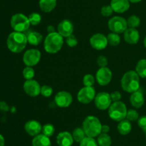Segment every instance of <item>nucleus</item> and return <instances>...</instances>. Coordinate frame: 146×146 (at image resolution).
I'll return each mask as SVG.
<instances>
[{"label":"nucleus","instance_id":"1","mask_svg":"<svg viewBox=\"0 0 146 146\" xmlns=\"http://www.w3.org/2000/svg\"><path fill=\"white\" fill-rule=\"evenodd\" d=\"M27 38L24 33L14 31L9 35L7 40V47L14 53H19L25 49L27 46Z\"/></svg>","mask_w":146,"mask_h":146},{"label":"nucleus","instance_id":"2","mask_svg":"<svg viewBox=\"0 0 146 146\" xmlns=\"http://www.w3.org/2000/svg\"><path fill=\"white\" fill-rule=\"evenodd\" d=\"M121 87L124 91L133 93L140 88V79L138 73L133 70L127 72L121 79Z\"/></svg>","mask_w":146,"mask_h":146},{"label":"nucleus","instance_id":"3","mask_svg":"<svg viewBox=\"0 0 146 146\" xmlns=\"http://www.w3.org/2000/svg\"><path fill=\"white\" fill-rule=\"evenodd\" d=\"M83 129L87 137H95L101 133L102 125L98 117L95 116H88L83 122Z\"/></svg>","mask_w":146,"mask_h":146},{"label":"nucleus","instance_id":"4","mask_svg":"<svg viewBox=\"0 0 146 146\" xmlns=\"http://www.w3.org/2000/svg\"><path fill=\"white\" fill-rule=\"evenodd\" d=\"M64 44L63 37L58 32L48 34L44 41V49L50 54H55L61 50Z\"/></svg>","mask_w":146,"mask_h":146},{"label":"nucleus","instance_id":"5","mask_svg":"<svg viewBox=\"0 0 146 146\" xmlns=\"http://www.w3.org/2000/svg\"><path fill=\"white\" fill-rule=\"evenodd\" d=\"M126 105L121 101L114 102L108 108V115L113 120L120 122L126 117Z\"/></svg>","mask_w":146,"mask_h":146},{"label":"nucleus","instance_id":"6","mask_svg":"<svg viewBox=\"0 0 146 146\" xmlns=\"http://www.w3.org/2000/svg\"><path fill=\"white\" fill-rule=\"evenodd\" d=\"M10 24L13 29L19 32H25L29 29L31 24L28 17L21 13L13 15L10 21Z\"/></svg>","mask_w":146,"mask_h":146},{"label":"nucleus","instance_id":"7","mask_svg":"<svg viewBox=\"0 0 146 146\" xmlns=\"http://www.w3.org/2000/svg\"><path fill=\"white\" fill-rule=\"evenodd\" d=\"M108 27L112 32L121 34L125 32V30L128 29V24L123 17L116 16L108 21Z\"/></svg>","mask_w":146,"mask_h":146},{"label":"nucleus","instance_id":"8","mask_svg":"<svg viewBox=\"0 0 146 146\" xmlns=\"http://www.w3.org/2000/svg\"><path fill=\"white\" fill-rule=\"evenodd\" d=\"M41 52L36 49H31L25 52L23 56V62L28 67H33L39 62Z\"/></svg>","mask_w":146,"mask_h":146},{"label":"nucleus","instance_id":"9","mask_svg":"<svg viewBox=\"0 0 146 146\" xmlns=\"http://www.w3.org/2000/svg\"><path fill=\"white\" fill-rule=\"evenodd\" d=\"M96 91L93 87H84L79 90L77 94L78 102L83 104H88L95 99Z\"/></svg>","mask_w":146,"mask_h":146},{"label":"nucleus","instance_id":"10","mask_svg":"<svg viewBox=\"0 0 146 146\" xmlns=\"http://www.w3.org/2000/svg\"><path fill=\"white\" fill-rule=\"evenodd\" d=\"M95 104L98 109L101 110H105L109 108L111 104V94L108 92H99L96 95L95 99H94Z\"/></svg>","mask_w":146,"mask_h":146},{"label":"nucleus","instance_id":"11","mask_svg":"<svg viewBox=\"0 0 146 146\" xmlns=\"http://www.w3.org/2000/svg\"><path fill=\"white\" fill-rule=\"evenodd\" d=\"M112 76V72L109 68L101 67L96 72V80L100 85L106 86L111 82Z\"/></svg>","mask_w":146,"mask_h":146},{"label":"nucleus","instance_id":"12","mask_svg":"<svg viewBox=\"0 0 146 146\" xmlns=\"http://www.w3.org/2000/svg\"><path fill=\"white\" fill-rule=\"evenodd\" d=\"M90 44L91 47L96 50H102L108 45L107 37L101 33L94 34L90 39Z\"/></svg>","mask_w":146,"mask_h":146},{"label":"nucleus","instance_id":"13","mask_svg":"<svg viewBox=\"0 0 146 146\" xmlns=\"http://www.w3.org/2000/svg\"><path fill=\"white\" fill-rule=\"evenodd\" d=\"M72 95L66 91L59 92L54 97V102L60 107H68L72 103Z\"/></svg>","mask_w":146,"mask_h":146},{"label":"nucleus","instance_id":"14","mask_svg":"<svg viewBox=\"0 0 146 146\" xmlns=\"http://www.w3.org/2000/svg\"><path fill=\"white\" fill-rule=\"evenodd\" d=\"M24 90L30 97H36L41 93V86L36 80H28L24 82Z\"/></svg>","mask_w":146,"mask_h":146},{"label":"nucleus","instance_id":"15","mask_svg":"<svg viewBox=\"0 0 146 146\" xmlns=\"http://www.w3.org/2000/svg\"><path fill=\"white\" fill-rule=\"evenodd\" d=\"M74 31V25L70 20L64 19L58 25V33L63 37H68Z\"/></svg>","mask_w":146,"mask_h":146},{"label":"nucleus","instance_id":"16","mask_svg":"<svg viewBox=\"0 0 146 146\" xmlns=\"http://www.w3.org/2000/svg\"><path fill=\"white\" fill-rule=\"evenodd\" d=\"M24 129L27 134L31 136H36L39 135V133L42 130V126L40 124L39 122L36 120H29L24 125Z\"/></svg>","mask_w":146,"mask_h":146},{"label":"nucleus","instance_id":"17","mask_svg":"<svg viewBox=\"0 0 146 146\" xmlns=\"http://www.w3.org/2000/svg\"><path fill=\"white\" fill-rule=\"evenodd\" d=\"M124 40L130 44H135L138 42L140 34L138 30L135 28H128L124 32Z\"/></svg>","mask_w":146,"mask_h":146},{"label":"nucleus","instance_id":"18","mask_svg":"<svg viewBox=\"0 0 146 146\" xmlns=\"http://www.w3.org/2000/svg\"><path fill=\"white\" fill-rule=\"evenodd\" d=\"M111 6L115 12L123 13L129 9L130 1L128 0H111Z\"/></svg>","mask_w":146,"mask_h":146},{"label":"nucleus","instance_id":"19","mask_svg":"<svg viewBox=\"0 0 146 146\" xmlns=\"http://www.w3.org/2000/svg\"><path fill=\"white\" fill-rule=\"evenodd\" d=\"M56 142L59 146H71L74 143L72 134L66 131L61 132L57 135Z\"/></svg>","mask_w":146,"mask_h":146},{"label":"nucleus","instance_id":"20","mask_svg":"<svg viewBox=\"0 0 146 146\" xmlns=\"http://www.w3.org/2000/svg\"><path fill=\"white\" fill-rule=\"evenodd\" d=\"M130 102L133 107H135V108H140L142 107L145 102V99H144L143 94L142 93V92L138 90V91L132 93L131 97H130Z\"/></svg>","mask_w":146,"mask_h":146},{"label":"nucleus","instance_id":"21","mask_svg":"<svg viewBox=\"0 0 146 146\" xmlns=\"http://www.w3.org/2000/svg\"><path fill=\"white\" fill-rule=\"evenodd\" d=\"M25 34L27 36V41L31 45H38L43 40V36L37 31H29Z\"/></svg>","mask_w":146,"mask_h":146},{"label":"nucleus","instance_id":"22","mask_svg":"<svg viewBox=\"0 0 146 146\" xmlns=\"http://www.w3.org/2000/svg\"><path fill=\"white\" fill-rule=\"evenodd\" d=\"M51 143L49 137L44 134L34 136L32 140V146H51Z\"/></svg>","mask_w":146,"mask_h":146},{"label":"nucleus","instance_id":"23","mask_svg":"<svg viewBox=\"0 0 146 146\" xmlns=\"http://www.w3.org/2000/svg\"><path fill=\"white\" fill-rule=\"evenodd\" d=\"M117 129H118V133L123 135H126L129 134L131 131V129H132L131 121H129L127 119L121 120V121H120L119 124L118 125Z\"/></svg>","mask_w":146,"mask_h":146},{"label":"nucleus","instance_id":"24","mask_svg":"<svg viewBox=\"0 0 146 146\" xmlns=\"http://www.w3.org/2000/svg\"><path fill=\"white\" fill-rule=\"evenodd\" d=\"M56 6V0H39V7L44 12H51Z\"/></svg>","mask_w":146,"mask_h":146},{"label":"nucleus","instance_id":"25","mask_svg":"<svg viewBox=\"0 0 146 146\" xmlns=\"http://www.w3.org/2000/svg\"><path fill=\"white\" fill-rule=\"evenodd\" d=\"M136 72L139 77L143 78H146V60H141L136 64L135 67Z\"/></svg>","mask_w":146,"mask_h":146},{"label":"nucleus","instance_id":"26","mask_svg":"<svg viewBox=\"0 0 146 146\" xmlns=\"http://www.w3.org/2000/svg\"><path fill=\"white\" fill-rule=\"evenodd\" d=\"M97 141H98V144L100 146H111V143H112L111 137L107 133H101L98 136Z\"/></svg>","mask_w":146,"mask_h":146},{"label":"nucleus","instance_id":"27","mask_svg":"<svg viewBox=\"0 0 146 146\" xmlns=\"http://www.w3.org/2000/svg\"><path fill=\"white\" fill-rule=\"evenodd\" d=\"M72 136L74 140H75L77 143H81L86 137V133L84 129L81 128V127H77L73 131Z\"/></svg>","mask_w":146,"mask_h":146},{"label":"nucleus","instance_id":"28","mask_svg":"<svg viewBox=\"0 0 146 146\" xmlns=\"http://www.w3.org/2000/svg\"><path fill=\"white\" fill-rule=\"evenodd\" d=\"M108 43L111 46H118L121 42V37L119 34L116 33H110L107 37Z\"/></svg>","mask_w":146,"mask_h":146},{"label":"nucleus","instance_id":"29","mask_svg":"<svg viewBox=\"0 0 146 146\" xmlns=\"http://www.w3.org/2000/svg\"><path fill=\"white\" fill-rule=\"evenodd\" d=\"M127 24L130 28H135L138 27L141 24V19L135 15H132L127 20Z\"/></svg>","mask_w":146,"mask_h":146},{"label":"nucleus","instance_id":"30","mask_svg":"<svg viewBox=\"0 0 146 146\" xmlns=\"http://www.w3.org/2000/svg\"><path fill=\"white\" fill-rule=\"evenodd\" d=\"M43 134L47 137H51L55 133V127L52 124H46L42 127L41 130Z\"/></svg>","mask_w":146,"mask_h":146},{"label":"nucleus","instance_id":"31","mask_svg":"<svg viewBox=\"0 0 146 146\" xmlns=\"http://www.w3.org/2000/svg\"><path fill=\"white\" fill-rule=\"evenodd\" d=\"M29 22L31 25L36 26L38 24H40L41 21V17L39 14L36 12L31 13L29 16Z\"/></svg>","mask_w":146,"mask_h":146},{"label":"nucleus","instance_id":"32","mask_svg":"<svg viewBox=\"0 0 146 146\" xmlns=\"http://www.w3.org/2000/svg\"><path fill=\"white\" fill-rule=\"evenodd\" d=\"M23 76L24 78L27 80H32L34 78V75H35V71H34V68L31 67H27L23 70Z\"/></svg>","mask_w":146,"mask_h":146},{"label":"nucleus","instance_id":"33","mask_svg":"<svg viewBox=\"0 0 146 146\" xmlns=\"http://www.w3.org/2000/svg\"><path fill=\"white\" fill-rule=\"evenodd\" d=\"M80 146H98L94 137H86L80 143Z\"/></svg>","mask_w":146,"mask_h":146},{"label":"nucleus","instance_id":"34","mask_svg":"<svg viewBox=\"0 0 146 146\" xmlns=\"http://www.w3.org/2000/svg\"><path fill=\"white\" fill-rule=\"evenodd\" d=\"M83 83L86 87H93L95 83V79L91 74H86L83 79Z\"/></svg>","mask_w":146,"mask_h":146},{"label":"nucleus","instance_id":"35","mask_svg":"<svg viewBox=\"0 0 146 146\" xmlns=\"http://www.w3.org/2000/svg\"><path fill=\"white\" fill-rule=\"evenodd\" d=\"M126 118L129 121H136L139 119L138 113L135 110H129L127 112Z\"/></svg>","mask_w":146,"mask_h":146},{"label":"nucleus","instance_id":"36","mask_svg":"<svg viewBox=\"0 0 146 146\" xmlns=\"http://www.w3.org/2000/svg\"><path fill=\"white\" fill-rule=\"evenodd\" d=\"M53 93V89L50 86L48 85H44L41 87V94H42L44 97H48L52 94Z\"/></svg>","mask_w":146,"mask_h":146},{"label":"nucleus","instance_id":"37","mask_svg":"<svg viewBox=\"0 0 146 146\" xmlns=\"http://www.w3.org/2000/svg\"><path fill=\"white\" fill-rule=\"evenodd\" d=\"M113 12V10L112 7H111V5H106L104 6V7L101 8V13L104 17H110L111 14Z\"/></svg>","mask_w":146,"mask_h":146},{"label":"nucleus","instance_id":"38","mask_svg":"<svg viewBox=\"0 0 146 146\" xmlns=\"http://www.w3.org/2000/svg\"><path fill=\"white\" fill-rule=\"evenodd\" d=\"M66 44H68V46H69L70 47H74L78 44V40L76 39V37L74 35L71 34V35L68 36V37H66Z\"/></svg>","mask_w":146,"mask_h":146},{"label":"nucleus","instance_id":"39","mask_svg":"<svg viewBox=\"0 0 146 146\" xmlns=\"http://www.w3.org/2000/svg\"><path fill=\"white\" fill-rule=\"evenodd\" d=\"M97 64L100 67H106L108 65V60L105 56H99L97 59Z\"/></svg>","mask_w":146,"mask_h":146},{"label":"nucleus","instance_id":"40","mask_svg":"<svg viewBox=\"0 0 146 146\" xmlns=\"http://www.w3.org/2000/svg\"><path fill=\"white\" fill-rule=\"evenodd\" d=\"M138 126L143 130L146 132V116H142L138 120Z\"/></svg>","mask_w":146,"mask_h":146},{"label":"nucleus","instance_id":"41","mask_svg":"<svg viewBox=\"0 0 146 146\" xmlns=\"http://www.w3.org/2000/svg\"><path fill=\"white\" fill-rule=\"evenodd\" d=\"M111 97L112 101L113 102H117L120 101L121 98V94L118 91H115L113 92H112L111 94Z\"/></svg>","mask_w":146,"mask_h":146},{"label":"nucleus","instance_id":"42","mask_svg":"<svg viewBox=\"0 0 146 146\" xmlns=\"http://www.w3.org/2000/svg\"><path fill=\"white\" fill-rule=\"evenodd\" d=\"M0 110L4 112H7L9 110V106L4 101L0 102Z\"/></svg>","mask_w":146,"mask_h":146},{"label":"nucleus","instance_id":"43","mask_svg":"<svg viewBox=\"0 0 146 146\" xmlns=\"http://www.w3.org/2000/svg\"><path fill=\"white\" fill-rule=\"evenodd\" d=\"M110 130V127L107 125H102V128H101V133H108Z\"/></svg>","mask_w":146,"mask_h":146},{"label":"nucleus","instance_id":"44","mask_svg":"<svg viewBox=\"0 0 146 146\" xmlns=\"http://www.w3.org/2000/svg\"><path fill=\"white\" fill-rule=\"evenodd\" d=\"M47 31H48V34H51V33L56 32L55 31V28H54V26L49 25L48 27H47Z\"/></svg>","mask_w":146,"mask_h":146},{"label":"nucleus","instance_id":"45","mask_svg":"<svg viewBox=\"0 0 146 146\" xmlns=\"http://www.w3.org/2000/svg\"><path fill=\"white\" fill-rule=\"evenodd\" d=\"M4 144H5L4 137H3L2 135L0 134V146H4Z\"/></svg>","mask_w":146,"mask_h":146},{"label":"nucleus","instance_id":"46","mask_svg":"<svg viewBox=\"0 0 146 146\" xmlns=\"http://www.w3.org/2000/svg\"><path fill=\"white\" fill-rule=\"evenodd\" d=\"M128 1L131 3H138L141 1V0H128Z\"/></svg>","mask_w":146,"mask_h":146},{"label":"nucleus","instance_id":"47","mask_svg":"<svg viewBox=\"0 0 146 146\" xmlns=\"http://www.w3.org/2000/svg\"><path fill=\"white\" fill-rule=\"evenodd\" d=\"M143 43H144V46H145V48H146V36H145V39H144Z\"/></svg>","mask_w":146,"mask_h":146},{"label":"nucleus","instance_id":"48","mask_svg":"<svg viewBox=\"0 0 146 146\" xmlns=\"http://www.w3.org/2000/svg\"><path fill=\"white\" fill-rule=\"evenodd\" d=\"M145 137H146V132H145Z\"/></svg>","mask_w":146,"mask_h":146}]
</instances>
